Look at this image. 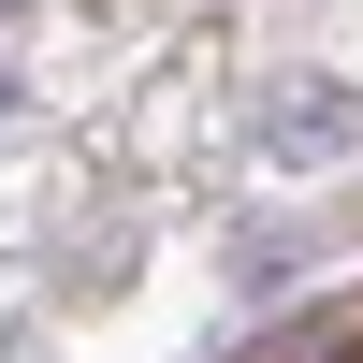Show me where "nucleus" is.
<instances>
[{"label": "nucleus", "instance_id": "nucleus-1", "mask_svg": "<svg viewBox=\"0 0 363 363\" xmlns=\"http://www.w3.org/2000/svg\"><path fill=\"white\" fill-rule=\"evenodd\" d=\"M349 131H363L349 87H277V131H262V145H277V160H335Z\"/></svg>", "mask_w": 363, "mask_h": 363}, {"label": "nucleus", "instance_id": "nucleus-2", "mask_svg": "<svg viewBox=\"0 0 363 363\" xmlns=\"http://www.w3.org/2000/svg\"><path fill=\"white\" fill-rule=\"evenodd\" d=\"M291 363H363V320H349V335H320V349H291Z\"/></svg>", "mask_w": 363, "mask_h": 363}]
</instances>
